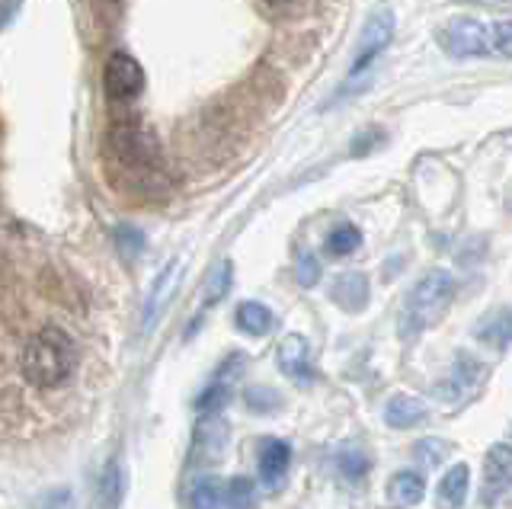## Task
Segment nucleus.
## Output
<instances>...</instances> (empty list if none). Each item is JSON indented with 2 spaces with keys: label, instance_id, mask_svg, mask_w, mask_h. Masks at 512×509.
<instances>
[{
  "label": "nucleus",
  "instance_id": "f257e3e1",
  "mask_svg": "<svg viewBox=\"0 0 512 509\" xmlns=\"http://www.w3.org/2000/svg\"><path fill=\"white\" fill-rule=\"evenodd\" d=\"M77 365V346L61 327H42L26 343L23 375L36 388H58L71 378Z\"/></svg>",
  "mask_w": 512,
  "mask_h": 509
},
{
  "label": "nucleus",
  "instance_id": "f03ea898",
  "mask_svg": "<svg viewBox=\"0 0 512 509\" xmlns=\"http://www.w3.org/2000/svg\"><path fill=\"white\" fill-rule=\"evenodd\" d=\"M109 154L116 161L138 177V186H148V193H154V183L160 180V148L151 132H144L135 122H116L109 129Z\"/></svg>",
  "mask_w": 512,
  "mask_h": 509
},
{
  "label": "nucleus",
  "instance_id": "7ed1b4c3",
  "mask_svg": "<svg viewBox=\"0 0 512 509\" xmlns=\"http://www.w3.org/2000/svg\"><path fill=\"white\" fill-rule=\"evenodd\" d=\"M455 298V276L445 269H432L413 285L404 305V333H423L448 311Z\"/></svg>",
  "mask_w": 512,
  "mask_h": 509
},
{
  "label": "nucleus",
  "instance_id": "20e7f679",
  "mask_svg": "<svg viewBox=\"0 0 512 509\" xmlns=\"http://www.w3.org/2000/svg\"><path fill=\"white\" fill-rule=\"evenodd\" d=\"M439 42L452 58H484L490 55V26L474 17H455L442 29Z\"/></svg>",
  "mask_w": 512,
  "mask_h": 509
},
{
  "label": "nucleus",
  "instance_id": "39448f33",
  "mask_svg": "<svg viewBox=\"0 0 512 509\" xmlns=\"http://www.w3.org/2000/svg\"><path fill=\"white\" fill-rule=\"evenodd\" d=\"M394 10L391 7H378L372 17H368L365 29H362V39H359V49L356 58H352V74H362L372 61L388 49L391 39H394Z\"/></svg>",
  "mask_w": 512,
  "mask_h": 509
},
{
  "label": "nucleus",
  "instance_id": "423d86ee",
  "mask_svg": "<svg viewBox=\"0 0 512 509\" xmlns=\"http://www.w3.org/2000/svg\"><path fill=\"white\" fill-rule=\"evenodd\" d=\"M103 84H106V93L109 100L116 103H128L135 100L138 93L144 90V68L132 55L125 52H116L109 61H106V71H103Z\"/></svg>",
  "mask_w": 512,
  "mask_h": 509
},
{
  "label": "nucleus",
  "instance_id": "0eeeda50",
  "mask_svg": "<svg viewBox=\"0 0 512 509\" xmlns=\"http://www.w3.org/2000/svg\"><path fill=\"white\" fill-rule=\"evenodd\" d=\"M276 362L279 369L295 381V385L308 388L314 385V365H311V343L301 337V333H288L276 349Z\"/></svg>",
  "mask_w": 512,
  "mask_h": 509
},
{
  "label": "nucleus",
  "instance_id": "6e6552de",
  "mask_svg": "<svg viewBox=\"0 0 512 509\" xmlns=\"http://www.w3.org/2000/svg\"><path fill=\"white\" fill-rule=\"evenodd\" d=\"M512 487V445L496 442L484 458V500H500Z\"/></svg>",
  "mask_w": 512,
  "mask_h": 509
},
{
  "label": "nucleus",
  "instance_id": "1a4fd4ad",
  "mask_svg": "<svg viewBox=\"0 0 512 509\" xmlns=\"http://www.w3.org/2000/svg\"><path fill=\"white\" fill-rule=\"evenodd\" d=\"M288 465H292V445L285 439H263L260 445V481L266 490H279Z\"/></svg>",
  "mask_w": 512,
  "mask_h": 509
},
{
  "label": "nucleus",
  "instance_id": "9d476101",
  "mask_svg": "<svg viewBox=\"0 0 512 509\" xmlns=\"http://www.w3.org/2000/svg\"><path fill=\"white\" fill-rule=\"evenodd\" d=\"M180 276H183V263L180 260H170L164 273L157 276L148 305H144V330H151L157 324V317L164 314V308L170 305V298L176 292V285H180Z\"/></svg>",
  "mask_w": 512,
  "mask_h": 509
},
{
  "label": "nucleus",
  "instance_id": "9b49d317",
  "mask_svg": "<svg viewBox=\"0 0 512 509\" xmlns=\"http://www.w3.org/2000/svg\"><path fill=\"white\" fill-rule=\"evenodd\" d=\"M333 305H340L349 314H359L368 305V279L362 273H343L333 279V289H330Z\"/></svg>",
  "mask_w": 512,
  "mask_h": 509
},
{
  "label": "nucleus",
  "instance_id": "f8f14e48",
  "mask_svg": "<svg viewBox=\"0 0 512 509\" xmlns=\"http://www.w3.org/2000/svg\"><path fill=\"white\" fill-rule=\"evenodd\" d=\"M234 362H237V356H231L228 362H224L221 365V369H218V375H215V381H212V385H208L199 397H196V410L199 413H205V417H212V413H218L224 404H228L231 401V369H234Z\"/></svg>",
  "mask_w": 512,
  "mask_h": 509
},
{
  "label": "nucleus",
  "instance_id": "ddd939ff",
  "mask_svg": "<svg viewBox=\"0 0 512 509\" xmlns=\"http://www.w3.org/2000/svg\"><path fill=\"white\" fill-rule=\"evenodd\" d=\"M484 381V365H480L474 356H458L455 369H452V378H448V385L442 388L439 385V394H448V397H464V394H474V388Z\"/></svg>",
  "mask_w": 512,
  "mask_h": 509
},
{
  "label": "nucleus",
  "instance_id": "4468645a",
  "mask_svg": "<svg viewBox=\"0 0 512 509\" xmlns=\"http://www.w3.org/2000/svg\"><path fill=\"white\" fill-rule=\"evenodd\" d=\"M426 404L420 401V397H410V394H394L388 407H384V420H388V426L394 429H410L416 423L426 420Z\"/></svg>",
  "mask_w": 512,
  "mask_h": 509
},
{
  "label": "nucleus",
  "instance_id": "2eb2a0df",
  "mask_svg": "<svg viewBox=\"0 0 512 509\" xmlns=\"http://www.w3.org/2000/svg\"><path fill=\"white\" fill-rule=\"evenodd\" d=\"M189 506L192 509H228V484H221L212 474L196 477L189 487Z\"/></svg>",
  "mask_w": 512,
  "mask_h": 509
},
{
  "label": "nucleus",
  "instance_id": "dca6fc26",
  "mask_svg": "<svg viewBox=\"0 0 512 509\" xmlns=\"http://www.w3.org/2000/svg\"><path fill=\"white\" fill-rule=\"evenodd\" d=\"M468 484H471V468L468 465H452L439 481V506L445 509H458L468 497Z\"/></svg>",
  "mask_w": 512,
  "mask_h": 509
},
{
  "label": "nucleus",
  "instance_id": "f3484780",
  "mask_svg": "<svg viewBox=\"0 0 512 509\" xmlns=\"http://www.w3.org/2000/svg\"><path fill=\"white\" fill-rule=\"evenodd\" d=\"M234 321L247 337H266V333L276 327V317H272V311L260 305V301H244V305L237 308Z\"/></svg>",
  "mask_w": 512,
  "mask_h": 509
},
{
  "label": "nucleus",
  "instance_id": "a211bd4d",
  "mask_svg": "<svg viewBox=\"0 0 512 509\" xmlns=\"http://www.w3.org/2000/svg\"><path fill=\"white\" fill-rule=\"evenodd\" d=\"M388 497L397 506H413V503H420L426 497V481L416 471H400L388 484Z\"/></svg>",
  "mask_w": 512,
  "mask_h": 509
},
{
  "label": "nucleus",
  "instance_id": "6ab92c4d",
  "mask_svg": "<svg viewBox=\"0 0 512 509\" xmlns=\"http://www.w3.org/2000/svg\"><path fill=\"white\" fill-rule=\"evenodd\" d=\"M231 282H234V266H231V260H221V263L212 269V276H208V282H205L202 308H215L218 301L231 292Z\"/></svg>",
  "mask_w": 512,
  "mask_h": 509
},
{
  "label": "nucleus",
  "instance_id": "aec40b11",
  "mask_svg": "<svg viewBox=\"0 0 512 509\" xmlns=\"http://www.w3.org/2000/svg\"><path fill=\"white\" fill-rule=\"evenodd\" d=\"M477 337L493 346H509L512 343V311L503 308V311L490 314L487 321L477 327Z\"/></svg>",
  "mask_w": 512,
  "mask_h": 509
},
{
  "label": "nucleus",
  "instance_id": "412c9836",
  "mask_svg": "<svg viewBox=\"0 0 512 509\" xmlns=\"http://www.w3.org/2000/svg\"><path fill=\"white\" fill-rule=\"evenodd\" d=\"M362 244V231L356 225H340L327 234V253L330 257H349Z\"/></svg>",
  "mask_w": 512,
  "mask_h": 509
},
{
  "label": "nucleus",
  "instance_id": "4be33fe9",
  "mask_svg": "<svg viewBox=\"0 0 512 509\" xmlns=\"http://www.w3.org/2000/svg\"><path fill=\"white\" fill-rule=\"evenodd\" d=\"M224 442H228V429H224V423L215 417V413H212V420L199 423V429H196V449H202V445H205V452L218 458L221 449H224Z\"/></svg>",
  "mask_w": 512,
  "mask_h": 509
},
{
  "label": "nucleus",
  "instance_id": "5701e85b",
  "mask_svg": "<svg viewBox=\"0 0 512 509\" xmlns=\"http://www.w3.org/2000/svg\"><path fill=\"white\" fill-rule=\"evenodd\" d=\"M244 404L253 413H276L282 407V394L276 388H269V385H253V388L244 391Z\"/></svg>",
  "mask_w": 512,
  "mask_h": 509
},
{
  "label": "nucleus",
  "instance_id": "b1692460",
  "mask_svg": "<svg viewBox=\"0 0 512 509\" xmlns=\"http://www.w3.org/2000/svg\"><path fill=\"white\" fill-rule=\"evenodd\" d=\"M228 509H256V484L250 477H234L228 484Z\"/></svg>",
  "mask_w": 512,
  "mask_h": 509
},
{
  "label": "nucleus",
  "instance_id": "393cba45",
  "mask_svg": "<svg viewBox=\"0 0 512 509\" xmlns=\"http://www.w3.org/2000/svg\"><path fill=\"white\" fill-rule=\"evenodd\" d=\"M116 247H119L122 257L132 263L141 257V250H144V234L135 225H119L116 228Z\"/></svg>",
  "mask_w": 512,
  "mask_h": 509
},
{
  "label": "nucleus",
  "instance_id": "a878e982",
  "mask_svg": "<svg viewBox=\"0 0 512 509\" xmlns=\"http://www.w3.org/2000/svg\"><path fill=\"white\" fill-rule=\"evenodd\" d=\"M368 468H372V461H368L365 452H356V449H346L340 452V474L346 477V481H362V477L368 474Z\"/></svg>",
  "mask_w": 512,
  "mask_h": 509
},
{
  "label": "nucleus",
  "instance_id": "bb28decb",
  "mask_svg": "<svg viewBox=\"0 0 512 509\" xmlns=\"http://www.w3.org/2000/svg\"><path fill=\"white\" fill-rule=\"evenodd\" d=\"M490 55L512 58V20L490 23Z\"/></svg>",
  "mask_w": 512,
  "mask_h": 509
},
{
  "label": "nucleus",
  "instance_id": "cd10ccee",
  "mask_svg": "<svg viewBox=\"0 0 512 509\" xmlns=\"http://www.w3.org/2000/svg\"><path fill=\"white\" fill-rule=\"evenodd\" d=\"M416 458L423 461V465H429V468H436L439 461L448 455V445L442 442V439H423V442H416Z\"/></svg>",
  "mask_w": 512,
  "mask_h": 509
},
{
  "label": "nucleus",
  "instance_id": "c85d7f7f",
  "mask_svg": "<svg viewBox=\"0 0 512 509\" xmlns=\"http://www.w3.org/2000/svg\"><path fill=\"white\" fill-rule=\"evenodd\" d=\"M384 141H388V135H384L381 129H368V132H359L356 138H352V148L349 154L352 157H362V154H372L375 148H381Z\"/></svg>",
  "mask_w": 512,
  "mask_h": 509
},
{
  "label": "nucleus",
  "instance_id": "c756f323",
  "mask_svg": "<svg viewBox=\"0 0 512 509\" xmlns=\"http://www.w3.org/2000/svg\"><path fill=\"white\" fill-rule=\"evenodd\" d=\"M295 276H298V282L304 285V289H311V285L320 282V260L314 257V253H301L298 266H295Z\"/></svg>",
  "mask_w": 512,
  "mask_h": 509
},
{
  "label": "nucleus",
  "instance_id": "7c9ffc66",
  "mask_svg": "<svg viewBox=\"0 0 512 509\" xmlns=\"http://www.w3.org/2000/svg\"><path fill=\"white\" fill-rule=\"evenodd\" d=\"M122 471H119V465L112 461V465L106 468V474H103V500H106V506H116L119 503V497H122Z\"/></svg>",
  "mask_w": 512,
  "mask_h": 509
},
{
  "label": "nucleus",
  "instance_id": "2f4dec72",
  "mask_svg": "<svg viewBox=\"0 0 512 509\" xmlns=\"http://www.w3.org/2000/svg\"><path fill=\"white\" fill-rule=\"evenodd\" d=\"M93 4H96V7H116L119 0H93Z\"/></svg>",
  "mask_w": 512,
  "mask_h": 509
},
{
  "label": "nucleus",
  "instance_id": "473e14b6",
  "mask_svg": "<svg viewBox=\"0 0 512 509\" xmlns=\"http://www.w3.org/2000/svg\"><path fill=\"white\" fill-rule=\"evenodd\" d=\"M266 4H269V7H288L292 0H266Z\"/></svg>",
  "mask_w": 512,
  "mask_h": 509
},
{
  "label": "nucleus",
  "instance_id": "72a5a7b5",
  "mask_svg": "<svg viewBox=\"0 0 512 509\" xmlns=\"http://www.w3.org/2000/svg\"><path fill=\"white\" fill-rule=\"evenodd\" d=\"M477 4H493V0H477Z\"/></svg>",
  "mask_w": 512,
  "mask_h": 509
}]
</instances>
